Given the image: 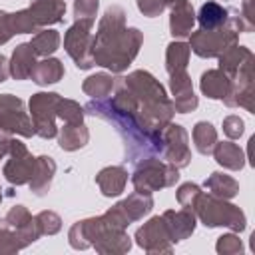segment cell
Listing matches in <instances>:
<instances>
[{
  "mask_svg": "<svg viewBox=\"0 0 255 255\" xmlns=\"http://www.w3.org/2000/svg\"><path fill=\"white\" fill-rule=\"evenodd\" d=\"M161 155L165 161L173 163L175 167H187L191 161L189 137L183 126L169 122L161 129Z\"/></svg>",
  "mask_w": 255,
  "mask_h": 255,
  "instance_id": "obj_13",
  "label": "cell"
},
{
  "mask_svg": "<svg viewBox=\"0 0 255 255\" xmlns=\"http://www.w3.org/2000/svg\"><path fill=\"white\" fill-rule=\"evenodd\" d=\"M54 173H56V161L50 157V155H40L36 157V165H34V173L28 181L30 185V191L38 197L46 195L50 191V185H52V179H54Z\"/></svg>",
  "mask_w": 255,
  "mask_h": 255,
  "instance_id": "obj_20",
  "label": "cell"
},
{
  "mask_svg": "<svg viewBox=\"0 0 255 255\" xmlns=\"http://www.w3.org/2000/svg\"><path fill=\"white\" fill-rule=\"evenodd\" d=\"M0 153L2 157H8L2 173L4 177L12 183V185H24L30 181L32 173H34V165H36V157L28 151L26 143H22L20 139H16L14 135L0 141Z\"/></svg>",
  "mask_w": 255,
  "mask_h": 255,
  "instance_id": "obj_7",
  "label": "cell"
},
{
  "mask_svg": "<svg viewBox=\"0 0 255 255\" xmlns=\"http://www.w3.org/2000/svg\"><path fill=\"white\" fill-rule=\"evenodd\" d=\"M22 247L16 231L6 223V219H0V255H8V253H18Z\"/></svg>",
  "mask_w": 255,
  "mask_h": 255,
  "instance_id": "obj_35",
  "label": "cell"
},
{
  "mask_svg": "<svg viewBox=\"0 0 255 255\" xmlns=\"http://www.w3.org/2000/svg\"><path fill=\"white\" fill-rule=\"evenodd\" d=\"M239 40V30L235 28V22L231 18L229 10V20L227 24L215 28V30H197L189 34V50L197 54L199 58H219L227 48L237 44Z\"/></svg>",
  "mask_w": 255,
  "mask_h": 255,
  "instance_id": "obj_6",
  "label": "cell"
},
{
  "mask_svg": "<svg viewBox=\"0 0 255 255\" xmlns=\"http://www.w3.org/2000/svg\"><path fill=\"white\" fill-rule=\"evenodd\" d=\"M98 8H100V0H74V20L94 24Z\"/></svg>",
  "mask_w": 255,
  "mask_h": 255,
  "instance_id": "obj_38",
  "label": "cell"
},
{
  "mask_svg": "<svg viewBox=\"0 0 255 255\" xmlns=\"http://www.w3.org/2000/svg\"><path fill=\"white\" fill-rule=\"evenodd\" d=\"M215 251L219 255H237V253H243V243L239 239V235L235 233H225L217 239L215 243Z\"/></svg>",
  "mask_w": 255,
  "mask_h": 255,
  "instance_id": "obj_40",
  "label": "cell"
},
{
  "mask_svg": "<svg viewBox=\"0 0 255 255\" xmlns=\"http://www.w3.org/2000/svg\"><path fill=\"white\" fill-rule=\"evenodd\" d=\"M175 2H177V0H135L137 10H139L143 16H147V18L159 16L167 6L171 8Z\"/></svg>",
  "mask_w": 255,
  "mask_h": 255,
  "instance_id": "obj_41",
  "label": "cell"
},
{
  "mask_svg": "<svg viewBox=\"0 0 255 255\" xmlns=\"http://www.w3.org/2000/svg\"><path fill=\"white\" fill-rule=\"evenodd\" d=\"M10 26H12L14 34H32V32L42 30V28L36 26V22H34L32 14L28 12V8L18 10V12H10Z\"/></svg>",
  "mask_w": 255,
  "mask_h": 255,
  "instance_id": "obj_34",
  "label": "cell"
},
{
  "mask_svg": "<svg viewBox=\"0 0 255 255\" xmlns=\"http://www.w3.org/2000/svg\"><path fill=\"white\" fill-rule=\"evenodd\" d=\"M253 60L241 66L229 80V92L223 98L225 106L229 108H245L247 112L255 114V78H253Z\"/></svg>",
  "mask_w": 255,
  "mask_h": 255,
  "instance_id": "obj_12",
  "label": "cell"
},
{
  "mask_svg": "<svg viewBox=\"0 0 255 255\" xmlns=\"http://www.w3.org/2000/svg\"><path fill=\"white\" fill-rule=\"evenodd\" d=\"M253 6H255V0H243V4H241L239 18H241V24H243V32H253V28H255Z\"/></svg>",
  "mask_w": 255,
  "mask_h": 255,
  "instance_id": "obj_43",
  "label": "cell"
},
{
  "mask_svg": "<svg viewBox=\"0 0 255 255\" xmlns=\"http://www.w3.org/2000/svg\"><path fill=\"white\" fill-rule=\"evenodd\" d=\"M135 243L147 253H171V237L161 215L151 217L135 231Z\"/></svg>",
  "mask_w": 255,
  "mask_h": 255,
  "instance_id": "obj_14",
  "label": "cell"
},
{
  "mask_svg": "<svg viewBox=\"0 0 255 255\" xmlns=\"http://www.w3.org/2000/svg\"><path fill=\"white\" fill-rule=\"evenodd\" d=\"M243 131H245V122H243L239 116L231 114V116H225V118H223V133H225L229 139L241 137Z\"/></svg>",
  "mask_w": 255,
  "mask_h": 255,
  "instance_id": "obj_42",
  "label": "cell"
},
{
  "mask_svg": "<svg viewBox=\"0 0 255 255\" xmlns=\"http://www.w3.org/2000/svg\"><path fill=\"white\" fill-rule=\"evenodd\" d=\"M10 66V76L14 80H28L34 66H36V54L30 46V42H24V44H18L12 52V58L8 62Z\"/></svg>",
  "mask_w": 255,
  "mask_h": 255,
  "instance_id": "obj_21",
  "label": "cell"
},
{
  "mask_svg": "<svg viewBox=\"0 0 255 255\" xmlns=\"http://www.w3.org/2000/svg\"><path fill=\"white\" fill-rule=\"evenodd\" d=\"M90 139V131L84 122L78 124H64V128L58 131V143L64 151H76L82 149Z\"/></svg>",
  "mask_w": 255,
  "mask_h": 255,
  "instance_id": "obj_24",
  "label": "cell"
},
{
  "mask_svg": "<svg viewBox=\"0 0 255 255\" xmlns=\"http://www.w3.org/2000/svg\"><path fill=\"white\" fill-rule=\"evenodd\" d=\"M68 241L74 249L94 247L102 255H122L131 249V239L126 229L112 227L104 215L76 221L68 231Z\"/></svg>",
  "mask_w": 255,
  "mask_h": 255,
  "instance_id": "obj_3",
  "label": "cell"
},
{
  "mask_svg": "<svg viewBox=\"0 0 255 255\" xmlns=\"http://www.w3.org/2000/svg\"><path fill=\"white\" fill-rule=\"evenodd\" d=\"M8 76H10L8 60H6V56H2V54H0V84H2V82H6V80H8Z\"/></svg>",
  "mask_w": 255,
  "mask_h": 255,
  "instance_id": "obj_45",
  "label": "cell"
},
{
  "mask_svg": "<svg viewBox=\"0 0 255 255\" xmlns=\"http://www.w3.org/2000/svg\"><path fill=\"white\" fill-rule=\"evenodd\" d=\"M94 24L74 20V24L68 28L64 36V50L74 60V64L80 70H90L94 66L92 58V46H94V34L90 32Z\"/></svg>",
  "mask_w": 255,
  "mask_h": 255,
  "instance_id": "obj_11",
  "label": "cell"
},
{
  "mask_svg": "<svg viewBox=\"0 0 255 255\" xmlns=\"http://www.w3.org/2000/svg\"><path fill=\"white\" fill-rule=\"evenodd\" d=\"M169 88H171V94H173V100L177 98H183V96H189L193 94V86H191V78L185 70L181 72H175V74H169Z\"/></svg>",
  "mask_w": 255,
  "mask_h": 255,
  "instance_id": "obj_37",
  "label": "cell"
},
{
  "mask_svg": "<svg viewBox=\"0 0 255 255\" xmlns=\"http://www.w3.org/2000/svg\"><path fill=\"white\" fill-rule=\"evenodd\" d=\"M153 209V197L149 193H139L133 191L129 193L126 199H122L120 203H116L114 207H110L104 213V219L118 229H128L129 223L139 221L141 217H145L149 211Z\"/></svg>",
  "mask_w": 255,
  "mask_h": 255,
  "instance_id": "obj_10",
  "label": "cell"
},
{
  "mask_svg": "<svg viewBox=\"0 0 255 255\" xmlns=\"http://www.w3.org/2000/svg\"><path fill=\"white\" fill-rule=\"evenodd\" d=\"M36 219V225H38V231L40 235H56L60 229H62V219L58 213L46 209V211H40L38 215H34Z\"/></svg>",
  "mask_w": 255,
  "mask_h": 255,
  "instance_id": "obj_36",
  "label": "cell"
},
{
  "mask_svg": "<svg viewBox=\"0 0 255 255\" xmlns=\"http://www.w3.org/2000/svg\"><path fill=\"white\" fill-rule=\"evenodd\" d=\"M191 137H193L195 149H197L201 155H209V153L213 151L215 141H217V129H215L213 124H209V122H197V124L193 126Z\"/></svg>",
  "mask_w": 255,
  "mask_h": 255,
  "instance_id": "obj_32",
  "label": "cell"
},
{
  "mask_svg": "<svg viewBox=\"0 0 255 255\" xmlns=\"http://www.w3.org/2000/svg\"><path fill=\"white\" fill-rule=\"evenodd\" d=\"M203 187H205L211 195L221 197V199H233V197L239 193V183H237V179H233L231 175L221 173V171H213V173L203 181Z\"/></svg>",
  "mask_w": 255,
  "mask_h": 255,
  "instance_id": "obj_26",
  "label": "cell"
},
{
  "mask_svg": "<svg viewBox=\"0 0 255 255\" xmlns=\"http://www.w3.org/2000/svg\"><path fill=\"white\" fill-rule=\"evenodd\" d=\"M14 36L12 26H10V12L0 10V44H6Z\"/></svg>",
  "mask_w": 255,
  "mask_h": 255,
  "instance_id": "obj_44",
  "label": "cell"
},
{
  "mask_svg": "<svg viewBox=\"0 0 255 255\" xmlns=\"http://www.w3.org/2000/svg\"><path fill=\"white\" fill-rule=\"evenodd\" d=\"M112 90H114V78L112 74H106V72L88 76L82 84V92L92 100H106L112 94Z\"/></svg>",
  "mask_w": 255,
  "mask_h": 255,
  "instance_id": "obj_29",
  "label": "cell"
},
{
  "mask_svg": "<svg viewBox=\"0 0 255 255\" xmlns=\"http://www.w3.org/2000/svg\"><path fill=\"white\" fill-rule=\"evenodd\" d=\"M12 135L32 137L34 126L30 116L24 110V102L12 94H2L0 96V141Z\"/></svg>",
  "mask_w": 255,
  "mask_h": 255,
  "instance_id": "obj_8",
  "label": "cell"
},
{
  "mask_svg": "<svg viewBox=\"0 0 255 255\" xmlns=\"http://www.w3.org/2000/svg\"><path fill=\"white\" fill-rule=\"evenodd\" d=\"M96 183L106 197H118L128 183V169L124 165H108L98 171Z\"/></svg>",
  "mask_w": 255,
  "mask_h": 255,
  "instance_id": "obj_19",
  "label": "cell"
},
{
  "mask_svg": "<svg viewBox=\"0 0 255 255\" xmlns=\"http://www.w3.org/2000/svg\"><path fill=\"white\" fill-rule=\"evenodd\" d=\"M6 223L16 231L22 247L32 245L36 239H40V231L36 225V219L32 217V213L24 207V205H14L10 207V211L6 213Z\"/></svg>",
  "mask_w": 255,
  "mask_h": 255,
  "instance_id": "obj_15",
  "label": "cell"
},
{
  "mask_svg": "<svg viewBox=\"0 0 255 255\" xmlns=\"http://www.w3.org/2000/svg\"><path fill=\"white\" fill-rule=\"evenodd\" d=\"M213 157L219 165H223L225 169H231V171H239L245 167V153L243 149L233 143V141H215L213 145Z\"/></svg>",
  "mask_w": 255,
  "mask_h": 255,
  "instance_id": "obj_22",
  "label": "cell"
},
{
  "mask_svg": "<svg viewBox=\"0 0 255 255\" xmlns=\"http://www.w3.org/2000/svg\"><path fill=\"white\" fill-rule=\"evenodd\" d=\"M0 201H2V187H0Z\"/></svg>",
  "mask_w": 255,
  "mask_h": 255,
  "instance_id": "obj_46",
  "label": "cell"
},
{
  "mask_svg": "<svg viewBox=\"0 0 255 255\" xmlns=\"http://www.w3.org/2000/svg\"><path fill=\"white\" fill-rule=\"evenodd\" d=\"M179 181V167L169 161H161L153 155L135 161V169L131 173L133 189L139 193H153L163 187H171Z\"/></svg>",
  "mask_w": 255,
  "mask_h": 255,
  "instance_id": "obj_5",
  "label": "cell"
},
{
  "mask_svg": "<svg viewBox=\"0 0 255 255\" xmlns=\"http://www.w3.org/2000/svg\"><path fill=\"white\" fill-rule=\"evenodd\" d=\"M227 20H229V8H225L213 0L205 2L197 14V22H199L201 30H215V28L227 24Z\"/></svg>",
  "mask_w": 255,
  "mask_h": 255,
  "instance_id": "obj_27",
  "label": "cell"
},
{
  "mask_svg": "<svg viewBox=\"0 0 255 255\" xmlns=\"http://www.w3.org/2000/svg\"><path fill=\"white\" fill-rule=\"evenodd\" d=\"M143 44V34L137 28L126 26V12L122 6H110L94 34L92 58L96 66H104L114 74L128 70Z\"/></svg>",
  "mask_w": 255,
  "mask_h": 255,
  "instance_id": "obj_1",
  "label": "cell"
},
{
  "mask_svg": "<svg viewBox=\"0 0 255 255\" xmlns=\"http://www.w3.org/2000/svg\"><path fill=\"white\" fill-rule=\"evenodd\" d=\"M30 46H32V50H34L36 56L48 58V56H52V54L60 48V34H58L56 30L42 28V30H38V32L32 36Z\"/></svg>",
  "mask_w": 255,
  "mask_h": 255,
  "instance_id": "obj_30",
  "label": "cell"
},
{
  "mask_svg": "<svg viewBox=\"0 0 255 255\" xmlns=\"http://www.w3.org/2000/svg\"><path fill=\"white\" fill-rule=\"evenodd\" d=\"M56 116H58L64 124H78V122H84L86 110H84V106H80V104L74 102V100L60 98V100H58V106H56Z\"/></svg>",
  "mask_w": 255,
  "mask_h": 255,
  "instance_id": "obj_33",
  "label": "cell"
},
{
  "mask_svg": "<svg viewBox=\"0 0 255 255\" xmlns=\"http://www.w3.org/2000/svg\"><path fill=\"white\" fill-rule=\"evenodd\" d=\"M62 96L56 92H38L30 98V120L34 126V135L52 139L58 135L56 128V106Z\"/></svg>",
  "mask_w": 255,
  "mask_h": 255,
  "instance_id": "obj_9",
  "label": "cell"
},
{
  "mask_svg": "<svg viewBox=\"0 0 255 255\" xmlns=\"http://www.w3.org/2000/svg\"><path fill=\"white\" fill-rule=\"evenodd\" d=\"M124 82L139 102V110H137L139 126L147 133L159 135L175 114L173 102L167 98L165 88L145 70H133L131 74L124 76Z\"/></svg>",
  "mask_w": 255,
  "mask_h": 255,
  "instance_id": "obj_2",
  "label": "cell"
},
{
  "mask_svg": "<svg viewBox=\"0 0 255 255\" xmlns=\"http://www.w3.org/2000/svg\"><path fill=\"white\" fill-rule=\"evenodd\" d=\"M32 82L38 86H50L56 84L64 78V64L58 58H44L42 62H36L32 74H30Z\"/></svg>",
  "mask_w": 255,
  "mask_h": 255,
  "instance_id": "obj_25",
  "label": "cell"
},
{
  "mask_svg": "<svg viewBox=\"0 0 255 255\" xmlns=\"http://www.w3.org/2000/svg\"><path fill=\"white\" fill-rule=\"evenodd\" d=\"M163 221H165V227L169 231V237H171V243H179L183 239H187L193 231H195V213L191 209H167L163 211Z\"/></svg>",
  "mask_w": 255,
  "mask_h": 255,
  "instance_id": "obj_16",
  "label": "cell"
},
{
  "mask_svg": "<svg viewBox=\"0 0 255 255\" xmlns=\"http://www.w3.org/2000/svg\"><path fill=\"white\" fill-rule=\"evenodd\" d=\"M191 211L195 213V217H199L205 227H229L237 233L247 227V217L237 205L229 203V199H221L211 193L201 191Z\"/></svg>",
  "mask_w": 255,
  "mask_h": 255,
  "instance_id": "obj_4",
  "label": "cell"
},
{
  "mask_svg": "<svg viewBox=\"0 0 255 255\" xmlns=\"http://www.w3.org/2000/svg\"><path fill=\"white\" fill-rule=\"evenodd\" d=\"M229 76L223 72V70H207L201 74V80H199V88H201V94L207 96L209 100H223L229 92Z\"/></svg>",
  "mask_w": 255,
  "mask_h": 255,
  "instance_id": "obj_23",
  "label": "cell"
},
{
  "mask_svg": "<svg viewBox=\"0 0 255 255\" xmlns=\"http://www.w3.org/2000/svg\"><path fill=\"white\" fill-rule=\"evenodd\" d=\"M199 193H201V187H199L197 183L187 181V183H181V185L177 187L175 197H177V203H179L181 207H185V209H193V205H195Z\"/></svg>",
  "mask_w": 255,
  "mask_h": 255,
  "instance_id": "obj_39",
  "label": "cell"
},
{
  "mask_svg": "<svg viewBox=\"0 0 255 255\" xmlns=\"http://www.w3.org/2000/svg\"><path fill=\"white\" fill-rule=\"evenodd\" d=\"M0 159H2V153H0Z\"/></svg>",
  "mask_w": 255,
  "mask_h": 255,
  "instance_id": "obj_47",
  "label": "cell"
},
{
  "mask_svg": "<svg viewBox=\"0 0 255 255\" xmlns=\"http://www.w3.org/2000/svg\"><path fill=\"white\" fill-rule=\"evenodd\" d=\"M249 60H253V52L247 48V46H239V44H233L231 48H227L221 56H219V70H223L229 78L241 68L245 66Z\"/></svg>",
  "mask_w": 255,
  "mask_h": 255,
  "instance_id": "obj_28",
  "label": "cell"
},
{
  "mask_svg": "<svg viewBox=\"0 0 255 255\" xmlns=\"http://www.w3.org/2000/svg\"><path fill=\"white\" fill-rule=\"evenodd\" d=\"M28 12L32 14L36 26L44 28L64 20L66 2L64 0H32V4L28 6Z\"/></svg>",
  "mask_w": 255,
  "mask_h": 255,
  "instance_id": "obj_18",
  "label": "cell"
},
{
  "mask_svg": "<svg viewBox=\"0 0 255 255\" xmlns=\"http://www.w3.org/2000/svg\"><path fill=\"white\" fill-rule=\"evenodd\" d=\"M189 44L185 42H171L167 44V50H165V70L167 74H175V72H181L187 68V62H189Z\"/></svg>",
  "mask_w": 255,
  "mask_h": 255,
  "instance_id": "obj_31",
  "label": "cell"
},
{
  "mask_svg": "<svg viewBox=\"0 0 255 255\" xmlns=\"http://www.w3.org/2000/svg\"><path fill=\"white\" fill-rule=\"evenodd\" d=\"M193 24H195V12L189 0H177L171 6V16H169V30L173 38H189V34L193 32Z\"/></svg>",
  "mask_w": 255,
  "mask_h": 255,
  "instance_id": "obj_17",
  "label": "cell"
}]
</instances>
